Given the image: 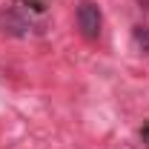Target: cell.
<instances>
[{
  "instance_id": "obj_1",
  "label": "cell",
  "mask_w": 149,
  "mask_h": 149,
  "mask_svg": "<svg viewBox=\"0 0 149 149\" xmlns=\"http://www.w3.org/2000/svg\"><path fill=\"white\" fill-rule=\"evenodd\" d=\"M77 29L86 40H97L100 37V26H103V15H100V6L95 0H80L77 3Z\"/></svg>"
},
{
  "instance_id": "obj_2",
  "label": "cell",
  "mask_w": 149,
  "mask_h": 149,
  "mask_svg": "<svg viewBox=\"0 0 149 149\" xmlns=\"http://www.w3.org/2000/svg\"><path fill=\"white\" fill-rule=\"evenodd\" d=\"M143 138H146V141H149V126H146V129H143Z\"/></svg>"
}]
</instances>
